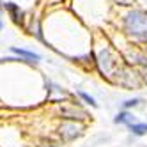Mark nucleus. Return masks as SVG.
<instances>
[{
	"mask_svg": "<svg viewBox=\"0 0 147 147\" xmlns=\"http://www.w3.org/2000/svg\"><path fill=\"white\" fill-rule=\"evenodd\" d=\"M144 101L140 98H133V99H126L124 103H121V107L122 110H129V108H136V107H140Z\"/></svg>",
	"mask_w": 147,
	"mask_h": 147,
	"instance_id": "obj_12",
	"label": "nucleus"
},
{
	"mask_svg": "<svg viewBox=\"0 0 147 147\" xmlns=\"http://www.w3.org/2000/svg\"><path fill=\"white\" fill-rule=\"evenodd\" d=\"M122 30L135 43L147 45V11L131 9L122 16Z\"/></svg>",
	"mask_w": 147,
	"mask_h": 147,
	"instance_id": "obj_1",
	"label": "nucleus"
},
{
	"mask_svg": "<svg viewBox=\"0 0 147 147\" xmlns=\"http://www.w3.org/2000/svg\"><path fill=\"white\" fill-rule=\"evenodd\" d=\"M59 115L64 121H83V119H87V112L83 108H80L76 103L60 105L59 107Z\"/></svg>",
	"mask_w": 147,
	"mask_h": 147,
	"instance_id": "obj_4",
	"label": "nucleus"
},
{
	"mask_svg": "<svg viewBox=\"0 0 147 147\" xmlns=\"http://www.w3.org/2000/svg\"><path fill=\"white\" fill-rule=\"evenodd\" d=\"M140 76H142V82H144V83H147V64L140 69Z\"/></svg>",
	"mask_w": 147,
	"mask_h": 147,
	"instance_id": "obj_15",
	"label": "nucleus"
},
{
	"mask_svg": "<svg viewBox=\"0 0 147 147\" xmlns=\"http://www.w3.org/2000/svg\"><path fill=\"white\" fill-rule=\"evenodd\" d=\"M30 34H32L37 41H41V43H46V39L43 36V28H41V23H39V20H34L32 18V22H30Z\"/></svg>",
	"mask_w": 147,
	"mask_h": 147,
	"instance_id": "obj_10",
	"label": "nucleus"
},
{
	"mask_svg": "<svg viewBox=\"0 0 147 147\" xmlns=\"http://www.w3.org/2000/svg\"><path fill=\"white\" fill-rule=\"evenodd\" d=\"M145 48H147V45H145Z\"/></svg>",
	"mask_w": 147,
	"mask_h": 147,
	"instance_id": "obj_17",
	"label": "nucleus"
},
{
	"mask_svg": "<svg viewBox=\"0 0 147 147\" xmlns=\"http://www.w3.org/2000/svg\"><path fill=\"white\" fill-rule=\"evenodd\" d=\"M113 4H117V5H133L135 0H113Z\"/></svg>",
	"mask_w": 147,
	"mask_h": 147,
	"instance_id": "obj_14",
	"label": "nucleus"
},
{
	"mask_svg": "<svg viewBox=\"0 0 147 147\" xmlns=\"http://www.w3.org/2000/svg\"><path fill=\"white\" fill-rule=\"evenodd\" d=\"M46 98H48V101L62 103V99L67 98V94H66V90H62L59 85H55V83L46 82Z\"/></svg>",
	"mask_w": 147,
	"mask_h": 147,
	"instance_id": "obj_7",
	"label": "nucleus"
},
{
	"mask_svg": "<svg viewBox=\"0 0 147 147\" xmlns=\"http://www.w3.org/2000/svg\"><path fill=\"white\" fill-rule=\"evenodd\" d=\"M9 51L14 53V55H18V59H22L25 62H34V64H37V62L41 60V55L39 53H34V51H28V50L18 48V46H11V48H9Z\"/></svg>",
	"mask_w": 147,
	"mask_h": 147,
	"instance_id": "obj_8",
	"label": "nucleus"
},
{
	"mask_svg": "<svg viewBox=\"0 0 147 147\" xmlns=\"http://www.w3.org/2000/svg\"><path fill=\"white\" fill-rule=\"evenodd\" d=\"M126 60H128L131 66H136V67L142 69L147 64V53L144 50L133 46V48H128V51H126Z\"/></svg>",
	"mask_w": 147,
	"mask_h": 147,
	"instance_id": "obj_6",
	"label": "nucleus"
},
{
	"mask_svg": "<svg viewBox=\"0 0 147 147\" xmlns=\"http://www.w3.org/2000/svg\"><path fill=\"white\" fill-rule=\"evenodd\" d=\"M2 9L9 14V18L13 20V23L18 25V27H25V11L22 7H20V4L16 2H4L2 0Z\"/></svg>",
	"mask_w": 147,
	"mask_h": 147,
	"instance_id": "obj_5",
	"label": "nucleus"
},
{
	"mask_svg": "<svg viewBox=\"0 0 147 147\" xmlns=\"http://www.w3.org/2000/svg\"><path fill=\"white\" fill-rule=\"evenodd\" d=\"M4 28V22H2V13H0V30Z\"/></svg>",
	"mask_w": 147,
	"mask_h": 147,
	"instance_id": "obj_16",
	"label": "nucleus"
},
{
	"mask_svg": "<svg viewBox=\"0 0 147 147\" xmlns=\"http://www.w3.org/2000/svg\"><path fill=\"white\" fill-rule=\"evenodd\" d=\"M113 122H115V124H124V126H128V128H129L131 124L136 122V117H135L129 110H121V112L113 117Z\"/></svg>",
	"mask_w": 147,
	"mask_h": 147,
	"instance_id": "obj_9",
	"label": "nucleus"
},
{
	"mask_svg": "<svg viewBox=\"0 0 147 147\" xmlns=\"http://www.w3.org/2000/svg\"><path fill=\"white\" fill-rule=\"evenodd\" d=\"M76 94H78V96H80V98H82L83 101H85L87 105H90L92 108H98V103H96V99H94V98L90 96V94H87V92H83V90H78Z\"/></svg>",
	"mask_w": 147,
	"mask_h": 147,
	"instance_id": "obj_13",
	"label": "nucleus"
},
{
	"mask_svg": "<svg viewBox=\"0 0 147 147\" xmlns=\"http://www.w3.org/2000/svg\"><path fill=\"white\" fill-rule=\"evenodd\" d=\"M129 131L135 135V136H144L147 135V122H135L129 126Z\"/></svg>",
	"mask_w": 147,
	"mask_h": 147,
	"instance_id": "obj_11",
	"label": "nucleus"
},
{
	"mask_svg": "<svg viewBox=\"0 0 147 147\" xmlns=\"http://www.w3.org/2000/svg\"><path fill=\"white\" fill-rule=\"evenodd\" d=\"M94 64H96V67H98V71L101 73V75L107 80H110L112 83H115L117 75L124 67L121 59L115 55V51L112 48H108V46H103V48L98 50L96 57H94Z\"/></svg>",
	"mask_w": 147,
	"mask_h": 147,
	"instance_id": "obj_2",
	"label": "nucleus"
},
{
	"mask_svg": "<svg viewBox=\"0 0 147 147\" xmlns=\"http://www.w3.org/2000/svg\"><path fill=\"white\" fill-rule=\"evenodd\" d=\"M57 131H59V136L62 138V142H73L83 135V124L80 121H62Z\"/></svg>",
	"mask_w": 147,
	"mask_h": 147,
	"instance_id": "obj_3",
	"label": "nucleus"
}]
</instances>
